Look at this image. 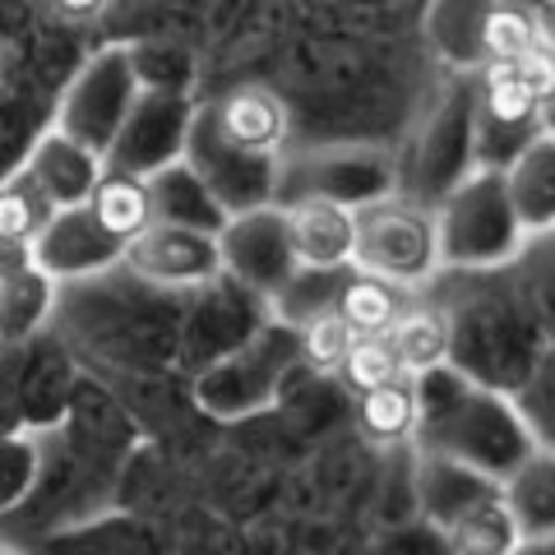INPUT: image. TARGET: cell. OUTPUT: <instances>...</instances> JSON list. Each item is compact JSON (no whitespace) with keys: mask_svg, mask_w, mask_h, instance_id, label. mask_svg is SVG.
<instances>
[{"mask_svg":"<svg viewBox=\"0 0 555 555\" xmlns=\"http://www.w3.org/2000/svg\"><path fill=\"white\" fill-rule=\"evenodd\" d=\"M42 477V444L33 436H0V514L20 509L38 491Z\"/></svg>","mask_w":555,"mask_h":555,"instance_id":"4dcf8cb0","label":"cell"},{"mask_svg":"<svg viewBox=\"0 0 555 555\" xmlns=\"http://www.w3.org/2000/svg\"><path fill=\"white\" fill-rule=\"evenodd\" d=\"M292 185L297 199H328L361 214L379 199L398 195V167L385 149H366V144H338V149H315L301 153L292 167H283L278 190Z\"/></svg>","mask_w":555,"mask_h":555,"instance_id":"52a82bcc","label":"cell"},{"mask_svg":"<svg viewBox=\"0 0 555 555\" xmlns=\"http://www.w3.org/2000/svg\"><path fill=\"white\" fill-rule=\"evenodd\" d=\"M473 167H477V89L467 83V75H454L436 116H430L416 171H422V185H426L430 204H436L444 190L459 185Z\"/></svg>","mask_w":555,"mask_h":555,"instance_id":"8fae6325","label":"cell"},{"mask_svg":"<svg viewBox=\"0 0 555 555\" xmlns=\"http://www.w3.org/2000/svg\"><path fill=\"white\" fill-rule=\"evenodd\" d=\"M38 264V255H33V246H24V241H10V236H0V283L14 273H24Z\"/></svg>","mask_w":555,"mask_h":555,"instance_id":"836d02e7","label":"cell"},{"mask_svg":"<svg viewBox=\"0 0 555 555\" xmlns=\"http://www.w3.org/2000/svg\"><path fill=\"white\" fill-rule=\"evenodd\" d=\"M500 0H430L422 14L426 47L449 75L477 79L486 69V28Z\"/></svg>","mask_w":555,"mask_h":555,"instance_id":"9a60e30c","label":"cell"},{"mask_svg":"<svg viewBox=\"0 0 555 555\" xmlns=\"http://www.w3.org/2000/svg\"><path fill=\"white\" fill-rule=\"evenodd\" d=\"M47 222H51V204L24 177H14L10 185H0V236L24 241V246H38V236H42Z\"/></svg>","mask_w":555,"mask_h":555,"instance_id":"1f68e13d","label":"cell"},{"mask_svg":"<svg viewBox=\"0 0 555 555\" xmlns=\"http://www.w3.org/2000/svg\"><path fill=\"white\" fill-rule=\"evenodd\" d=\"M357 426L371 444H412L422 430V389L403 375L385 389H371L357 398Z\"/></svg>","mask_w":555,"mask_h":555,"instance_id":"44dd1931","label":"cell"},{"mask_svg":"<svg viewBox=\"0 0 555 555\" xmlns=\"http://www.w3.org/2000/svg\"><path fill=\"white\" fill-rule=\"evenodd\" d=\"M51 5H56L65 20H75V24H89V20H98L102 10L112 5V0H51Z\"/></svg>","mask_w":555,"mask_h":555,"instance_id":"e575fe53","label":"cell"},{"mask_svg":"<svg viewBox=\"0 0 555 555\" xmlns=\"http://www.w3.org/2000/svg\"><path fill=\"white\" fill-rule=\"evenodd\" d=\"M338 315L352 324L357 338H371V334H389L403 315V292L385 278H371V273H352L338 292Z\"/></svg>","mask_w":555,"mask_h":555,"instance_id":"484cf974","label":"cell"},{"mask_svg":"<svg viewBox=\"0 0 555 555\" xmlns=\"http://www.w3.org/2000/svg\"><path fill=\"white\" fill-rule=\"evenodd\" d=\"M416 491H422V505L430 514V524L444 532L454 518H463L473 505L500 495V481H491L486 473H477V467H467L459 459L426 454L422 449V463H416Z\"/></svg>","mask_w":555,"mask_h":555,"instance_id":"d6986e66","label":"cell"},{"mask_svg":"<svg viewBox=\"0 0 555 555\" xmlns=\"http://www.w3.org/2000/svg\"><path fill=\"white\" fill-rule=\"evenodd\" d=\"M56 278L38 264L0 283V347H20L42 334V324L56 310Z\"/></svg>","mask_w":555,"mask_h":555,"instance_id":"ffe728a7","label":"cell"},{"mask_svg":"<svg viewBox=\"0 0 555 555\" xmlns=\"http://www.w3.org/2000/svg\"><path fill=\"white\" fill-rule=\"evenodd\" d=\"M149 204H153V222H171V228L222 236V228L232 222V214L218 204V195L199 181V171L185 158L163 167L158 177H149Z\"/></svg>","mask_w":555,"mask_h":555,"instance_id":"ac0fdd59","label":"cell"},{"mask_svg":"<svg viewBox=\"0 0 555 555\" xmlns=\"http://www.w3.org/2000/svg\"><path fill=\"white\" fill-rule=\"evenodd\" d=\"M505 505L514 509L524 537L555 532V454L551 449H532V454L505 477Z\"/></svg>","mask_w":555,"mask_h":555,"instance_id":"7402d4cb","label":"cell"},{"mask_svg":"<svg viewBox=\"0 0 555 555\" xmlns=\"http://www.w3.org/2000/svg\"><path fill=\"white\" fill-rule=\"evenodd\" d=\"M403 375H408V371H403V361H398L389 334L357 338L352 352H347V361H343V371H338V379H343V385L352 389L357 398L371 393V389H385V385H393V379H403Z\"/></svg>","mask_w":555,"mask_h":555,"instance_id":"f1b7e54d","label":"cell"},{"mask_svg":"<svg viewBox=\"0 0 555 555\" xmlns=\"http://www.w3.org/2000/svg\"><path fill=\"white\" fill-rule=\"evenodd\" d=\"M139 98H144V83H139V69H134V51L130 42H112L69 79L51 126L107 158Z\"/></svg>","mask_w":555,"mask_h":555,"instance_id":"5b68a950","label":"cell"},{"mask_svg":"<svg viewBox=\"0 0 555 555\" xmlns=\"http://www.w3.org/2000/svg\"><path fill=\"white\" fill-rule=\"evenodd\" d=\"M218 130L232 139L236 149L259 153V158H283V144L292 134V120L283 98L259 89V83H246V89H232L228 98L214 102Z\"/></svg>","mask_w":555,"mask_h":555,"instance_id":"2e32d148","label":"cell"},{"mask_svg":"<svg viewBox=\"0 0 555 555\" xmlns=\"http://www.w3.org/2000/svg\"><path fill=\"white\" fill-rule=\"evenodd\" d=\"M297 343H301V366L310 371H324V375H338L347 352H352V324H347L334 310H320V315H310L306 324H297Z\"/></svg>","mask_w":555,"mask_h":555,"instance_id":"83f0119b","label":"cell"},{"mask_svg":"<svg viewBox=\"0 0 555 555\" xmlns=\"http://www.w3.org/2000/svg\"><path fill=\"white\" fill-rule=\"evenodd\" d=\"M195 98L190 93H144L134 102V112L126 116L116 144L107 153L112 171H126V177H158L163 167L185 158V139L195 126Z\"/></svg>","mask_w":555,"mask_h":555,"instance_id":"9c48e42d","label":"cell"},{"mask_svg":"<svg viewBox=\"0 0 555 555\" xmlns=\"http://www.w3.org/2000/svg\"><path fill=\"white\" fill-rule=\"evenodd\" d=\"M537 134L555 139V98H546V102H542V112H537Z\"/></svg>","mask_w":555,"mask_h":555,"instance_id":"8d00e7d4","label":"cell"},{"mask_svg":"<svg viewBox=\"0 0 555 555\" xmlns=\"http://www.w3.org/2000/svg\"><path fill=\"white\" fill-rule=\"evenodd\" d=\"M416 389H422V430H416V444L426 454L459 459L505 486L514 467L532 449H542L509 398L477 385L473 375L440 366L416 379Z\"/></svg>","mask_w":555,"mask_h":555,"instance_id":"6da1fadb","label":"cell"},{"mask_svg":"<svg viewBox=\"0 0 555 555\" xmlns=\"http://www.w3.org/2000/svg\"><path fill=\"white\" fill-rule=\"evenodd\" d=\"M0 555H24L20 546H10V542H0Z\"/></svg>","mask_w":555,"mask_h":555,"instance_id":"74e56055","label":"cell"},{"mask_svg":"<svg viewBox=\"0 0 555 555\" xmlns=\"http://www.w3.org/2000/svg\"><path fill=\"white\" fill-rule=\"evenodd\" d=\"M134 69L144 93H190L195 89V61L177 42H130Z\"/></svg>","mask_w":555,"mask_h":555,"instance_id":"f546056e","label":"cell"},{"mask_svg":"<svg viewBox=\"0 0 555 555\" xmlns=\"http://www.w3.org/2000/svg\"><path fill=\"white\" fill-rule=\"evenodd\" d=\"M287 228L297 264L310 273H343L357 264V214L328 199H292Z\"/></svg>","mask_w":555,"mask_h":555,"instance_id":"5bb4252c","label":"cell"},{"mask_svg":"<svg viewBox=\"0 0 555 555\" xmlns=\"http://www.w3.org/2000/svg\"><path fill=\"white\" fill-rule=\"evenodd\" d=\"M89 208H93V218L102 222V228H107L116 241H126V246L149 228V222H153L149 181L126 177V171H112V167H107V177L98 181Z\"/></svg>","mask_w":555,"mask_h":555,"instance_id":"d4e9b609","label":"cell"},{"mask_svg":"<svg viewBox=\"0 0 555 555\" xmlns=\"http://www.w3.org/2000/svg\"><path fill=\"white\" fill-rule=\"evenodd\" d=\"M301 366V343L297 328L273 320L264 328H255L246 343H236L228 357H218L199 379H195V398L204 412L236 422V416L264 412L273 408L283 379Z\"/></svg>","mask_w":555,"mask_h":555,"instance_id":"277c9868","label":"cell"},{"mask_svg":"<svg viewBox=\"0 0 555 555\" xmlns=\"http://www.w3.org/2000/svg\"><path fill=\"white\" fill-rule=\"evenodd\" d=\"M518 542H524V528H518L514 509L505 505V491L481 500V505H473L444 528L449 555H514Z\"/></svg>","mask_w":555,"mask_h":555,"instance_id":"603a6c76","label":"cell"},{"mask_svg":"<svg viewBox=\"0 0 555 555\" xmlns=\"http://www.w3.org/2000/svg\"><path fill=\"white\" fill-rule=\"evenodd\" d=\"M185 163L199 171V181L214 190L228 214H250V208L278 204V177H283V158H259V153L236 149L228 134L218 130L214 102L195 112V126L185 139Z\"/></svg>","mask_w":555,"mask_h":555,"instance_id":"8992f818","label":"cell"},{"mask_svg":"<svg viewBox=\"0 0 555 555\" xmlns=\"http://www.w3.org/2000/svg\"><path fill=\"white\" fill-rule=\"evenodd\" d=\"M357 273L385 278L398 292L422 287L444 269L436 204L416 195H389L357 214Z\"/></svg>","mask_w":555,"mask_h":555,"instance_id":"3957f363","label":"cell"},{"mask_svg":"<svg viewBox=\"0 0 555 555\" xmlns=\"http://www.w3.org/2000/svg\"><path fill=\"white\" fill-rule=\"evenodd\" d=\"M120 269H130L139 283L158 292H195L228 273L222 269V241L214 232L171 228V222H149L126 246Z\"/></svg>","mask_w":555,"mask_h":555,"instance_id":"30bf717a","label":"cell"},{"mask_svg":"<svg viewBox=\"0 0 555 555\" xmlns=\"http://www.w3.org/2000/svg\"><path fill=\"white\" fill-rule=\"evenodd\" d=\"M514 555H555V532H546V537H524Z\"/></svg>","mask_w":555,"mask_h":555,"instance_id":"d590c367","label":"cell"},{"mask_svg":"<svg viewBox=\"0 0 555 555\" xmlns=\"http://www.w3.org/2000/svg\"><path fill=\"white\" fill-rule=\"evenodd\" d=\"M33 255H38V269H47L56 283H83V278H98L116 264H126V241H116L93 218V208L83 204V208L51 214Z\"/></svg>","mask_w":555,"mask_h":555,"instance_id":"7c38bea8","label":"cell"},{"mask_svg":"<svg viewBox=\"0 0 555 555\" xmlns=\"http://www.w3.org/2000/svg\"><path fill=\"white\" fill-rule=\"evenodd\" d=\"M500 171H505V190L518 214V228L528 236L555 232V139L532 134Z\"/></svg>","mask_w":555,"mask_h":555,"instance_id":"e0dca14e","label":"cell"},{"mask_svg":"<svg viewBox=\"0 0 555 555\" xmlns=\"http://www.w3.org/2000/svg\"><path fill=\"white\" fill-rule=\"evenodd\" d=\"M509 69H514V79L524 83V89H528L537 102L555 98V42H551V38H546V42H537L528 56H518Z\"/></svg>","mask_w":555,"mask_h":555,"instance_id":"d6a6232c","label":"cell"},{"mask_svg":"<svg viewBox=\"0 0 555 555\" xmlns=\"http://www.w3.org/2000/svg\"><path fill=\"white\" fill-rule=\"evenodd\" d=\"M436 222L440 255L454 269H500L528 246L500 167H473L459 185H449L436 199Z\"/></svg>","mask_w":555,"mask_h":555,"instance_id":"7a4b0ae2","label":"cell"},{"mask_svg":"<svg viewBox=\"0 0 555 555\" xmlns=\"http://www.w3.org/2000/svg\"><path fill=\"white\" fill-rule=\"evenodd\" d=\"M537 42H546L542 20H537L528 5L500 0L491 14V28H486V65H514L518 56H528Z\"/></svg>","mask_w":555,"mask_h":555,"instance_id":"4316f807","label":"cell"},{"mask_svg":"<svg viewBox=\"0 0 555 555\" xmlns=\"http://www.w3.org/2000/svg\"><path fill=\"white\" fill-rule=\"evenodd\" d=\"M218 241H222V269L264 301H278L292 278L301 273L283 204H264V208H250V214H236L228 228H222Z\"/></svg>","mask_w":555,"mask_h":555,"instance_id":"ba28073f","label":"cell"},{"mask_svg":"<svg viewBox=\"0 0 555 555\" xmlns=\"http://www.w3.org/2000/svg\"><path fill=\"white\" fill-rule=\"evenodd\" d=\"M389 343L398 361H403V371L412 379H422L430 371L449 366V352H454V328H449V320L440 315V310L430 306H412L398 315V324L389 328Z\"/></svg>","mask_w":555,"mask_h":555,"instance_id":"cb8c5ba5","label":"cell"},{"mask_svg":"<svg viewBox=\"0 0 555 555\" xmlns=\"http://www.w3.org/2000/svg\"><path fill=\"white\" fill-rule=\"evenodd\" d=\"M20 177L51 204V214H61V208H83L93 199L98 181L107 177V158L51 126L38 134V144H33Z\"/></svg>","mask_w":555,"mask_h":555,"instance_id":"4fadbf2b","label":"cell"}]
</instances>
